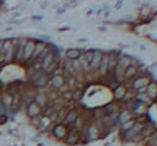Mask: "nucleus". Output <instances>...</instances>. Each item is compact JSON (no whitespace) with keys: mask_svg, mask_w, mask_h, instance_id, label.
Instances as JSON below:
<instances>
[{"mask_svg":"<svg viewBox=\"0 0 157 146\" xmlns=\"http://www.w3.org/2000/svg\"><path fill=\"white\" fill-rule=\"evenodd\" d=\"M48 80H49V76L42 69H39V70H36L33 72V75L29 77V83L32 87L38 90V88L45 87L48 85Z\"/></svg>","mask_w":157,"mask_h":146,"instance_id":"1","label":"nucleus"},{"mask_svg":"<svg viewBox=\"0 0 157 146\" xmlns=\"http://www.w3.org/2000/svg\"><path fill=\"white\" fill-rule=\"evenodd\" d=\"M13 47V61H22V54H23V48L27 42L26 38H11L10 39Z\"/></svg>","mask_w":157,"mask_h":146,"instance_id":"2","label":"nucleus"},{"mask_svg":"<svg viewBox=\"0 0 157 146\" xmlns=\"http://www.w3.org/2000/svg\"><path fill=\"white\" fill-rule=\"evenodd\" d=\"M67 128L63 124V123H55L52 125L50 129V136L53 139H55L56 141H64L66 134H67Z\"/></svg>","mask_w":157,"mask_h":146,"instance_id":"3","label":"nucleus"},{"mask_svg":"<svg viewBox=\"0 0 157 146\" xmlns=\"http://www.w3.org/2000/svg\"><path fill=\"white\" fill-rule=\"evenodd\" d=\"M2 54H4V64H9L13 60V47L10 39L2 40Z\"/></svg>","mask_w":157,"mask_h":146,"instance_id":"4","label":"nucleus"},{"mask_svg":"<svg viewBox=\"0 0 157 146\" xmlns=\"http://www.w3.org/2000/svg\"><path fill=\"white\" fill-rule=\"evenodd\" d=\"M48 85L52 87V90H55V91L60 90L65 85L63 74H60V75H50L49 80H48Z\"/></svg>","mask_w":157,"mask_h":146,"instance_id":"5","label":"nucleus"},{"mask_svg":"<svg viewBox=\"0 0 157 146\" xmlns=\"http://www.w3.org/2000/svg\"><path fill=\"white\" fill-rule=\"evenodd\" d=\"M34 45H36V42L32 40V39H27L26 44H25V48H23V54H22V61H31V58H32V54H33V50H34Z\"/></svg>","mask_w":157,"mask_h":146,"instance_id":"6","label":"nucleus"},{"mask_svg":"<svg viewBox=\"0 0 157 146\" xmlns=\"http://www.w3.org/2000/svg\"><path fill=\"white\" fill-rule=\"evenodd\" d=\"M25 112H26V115L31 119V118H34V117L40 115L42 108H40L36 102H31V103H28V104L25 107Z\"/></svg>","mask_w":157,"mask_h":146,"instance_id":"7","label":"nucleus"},{"mask_svg":"<svg viewBox=\"0 0 157 146\" xmlns=\"http://www.w3.org/2000/svg\"><path fill=\"white\" fill-rule=\"evenodd\" d=\"M108 63H109V54L103 53L101 63H99V69H98L99 76H107L108 75Z\"/></svg>","mask_w":157,"mask_h":146,"instance_id":"8","label":"nucleus"},{"mask_svg":"<svg viewBox=\"0 0 157 146\" xmlns=\"http://www.w3.org/2000/svg\"><path fill=\"white\" fill-rule=\"evenodd\" d=\"M49 49H50V48H49ZM55 59H56L55 53H54V52L50 49V50H49V53H48V54L45 55V58L43 59V61L40 63V69L44 71V70H45V69H47V67H48L50 64H53V63L55 61Z\"/></svg>","mask_w":157,"mask_h":146,"instance_id":"9","label":"nucleus"},{"mask_svg":"<svg viewBox=\"0 0 157 146\" xmlns=\"http://www.w3.org/2000/svg\"><path fill=\"white\" fill-rule=\"evenodd\" d=\"M33 102H36L40 108H44L49 102H48V98H47V94L44 92H36L34 94V98H33Z\"/></svg>","mask_w":157,"mask_h":146,"instance_id":"10","label":"nucleus"},{"mask_svg":"<svg viewBox=\"0 0 157 146\" xmlns=\"http://www.w3.org/2000/svg\"><path fill=\"white\" fill-rule=\"evenodd\" d=\"M78 63H80V66H81V70H82V72H83V75H85V77L90 74V64H88V61L86 60V58H85V55H83V53L78 56Z\"/></svg>","mask_w":157,"mask_h":146,"instance_id":"11","label":"nucleus"},{"mask_svg":"<svg viewBox=\"0 0 157 146\" xmlns=\"http://www.w3.org/2000/svg\"><path fill=\"white\" fill-rule=\"evenodd\" d=\"M81 54H82V52H81V50H78V49H75V48L67 49V50L65 52L66 59H69V60H77V59H78V56H80Z\"/></svg>","mask_w":157,"mask_h":146,"instance_id":"12","label":"nucleus"},{"mask_svg":"<svg viewBox=\"0 0 157 146\" xmlns=\"http://www.w3.org/2000/svg\"><path fill=\"white\" fill-rule=\"evenodd\" d=\"M45 47H47V45H45V43H43V42H38V43H36V45H34V50H33V54H32V58H31V63L34 61V60L37 59V56L42 53V50H43Z\"/></svg>","mask_w":157,"mask_h":146,"instance_id":"13","label":"nucleus"},{"mask_svg":"<svg viewBox=\"0 0 157 146\" xmlns=\"http://www.w3.org/2000/svg\"><path fill=\"white\" fill-rule=\"evenodd\" d=\"M49 50H50V49H49V47L47 45V47H45V48H44V49L42 50V53H40V54H39V55L37 56V59H36L34 61H32V63H37V64H40V63L43 61V59L45 58V55H47V54L49 53Z\"/></svg>","mask_w":157,"mask_h":146,"instance_id":"14","label":"nucleus"},{"mask_svg":"<svg viewBox=\"0 0 157 146\" xmlns=\"http://www.w3.org/2000/svg\"><path fill=\"white\" fill-rule=\"evenodd\" d=\"M7 112H9V109H7V107L4 104V102L0 99V115H5V114H7Z\"/></svg>","mask_w":157,"mask_h":146,"instance_id":"15","label":"nucleus"},{"mask_svg":"<svg viewBox=\"0 0 157 146\" xmlns=\"http://www.w3.org/2000/svg\"><path fill=\"white\" fill-rule=\"evenodd\" d=\"M83 55H85L86 60H87V61H88V64H90V61L92 60V56H93V50H87V52H85V53H83Z\"/></svg>","mask_w":157,"mask_h":146,"instance_id":"16","label":"nucleus"},{"mask_svg":"<svg viewBox=\"0 0 157 146\" xmlns=\"http://www.w3.org/2000/svg\"><path fill=\"white\" fill-rule=\"evenodd\" d=\"M7 121H9V114L0 115V125H5Z\"/></svg>","mask_w":157,"mask_h":146,"instance_id":"17","label":"nucleus"},{"mask_svg":"<svg viewBox=\"0 0 157 146\" xmlns=\"http://www.w3.org/2000/svg\"><path fill=\"white\" fill-rule=\"evenodd\" d=\"M0 64H4V54H2V40H0Z\"/></svg>","mask_w":157,"mask_h":146,"instance_id":"18","label":"nucleus"},{"mask_svg":"<svg viewBox=\"0 0 157 146\" xmlns=\"http://www.w3.org/2000/svg\"><path fill=\"white\" fill-rule=\"evenodd\" d=\"M80 43H83V42H87V39H78Z\"/></svg>","mask_w":157,"mask_h":146,"instance_id":"19","label":"nucleus"},{"mask_svg":"<svg viewBox=\"0 0 157 146\" xmlns=\"http://www.w3.org/2000/svg\"><path fill=\"white\" fill-rule=\"evenodd\" d=\"M0 66H1V64H0Z\"/></svg>","mask_w":157,"mask_h":146,"instance_id":"20","label":"nucleus"}]
</instances>
